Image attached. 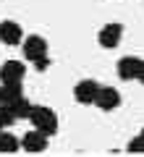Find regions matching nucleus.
<instances>
[{"mask_svg":"<svg viewBox=\"0 0 144 157\" xmlns=\"http://www.w3.org/2000/svg\"><path fill=\"white\" fill-rule=\"evenodd\" d=\"M0 42L8 45V47L24 42V29L18 26L16 21H0Z\"/></svg>","mask_w":144,"mask_h":157,"instance_id":"423d86ee","label":"nucleus"},{"mask_svg":"<svg viewBox=\"0 0 144 157\" xmlns=\"http://www.w3.org/2000/svg\"><path fill=\"white\" fill-rule=\"evenodd\" d=\"M121 37H123V26L121 24H107V26L100 29V45L102 47H118Z\"/></svg>","mask_w":144,"mask_h":157,"instance_id":"1a4fd4ad","label":"nucleus"},{"mask_svg":"<svg viewBox=\"0 0 144 157\" xmlns=\"http://www.w3.org/2000/svg\"><path fill=\"white\" fill-rule=\"evenodd\" d=\"M21 147L26 152H45L47 149V134H42V131H29V134H24V139H21Z\"/></svg>","mask_w":144,"mask_h":157,"instance_id":"6e6552de","label":"nucleus"},{"mask_svg":"<svg viewBox=\"0 0 144 157\" xmlns=\"http://www.w3.org/2000/svg\"><path fill=\"white\" fill-rule=\"evenodd\" d=\"M136 78L144 84V60H142V66H139V73H136Z\"/></svg>","mask_w":144,"mask_h":157,"instance_id":"2eb2a0df","label":"nucleus"},{"mask_svg":"<svg viewBox=\"0 0 144 157\" xmlns=\"http://www.w3.org/2000/svg\"><path fill=\"white\" fill-rule=\"evenodd\" d=\"M128 152H144V128L128 141Z\"/></svg>","mask_w":144,"mask_h":157,"instance_id":"ddd939ff","label":"nucleus"},{"mask_svg":"<svg viewBox=\"0 0 144 157\" xmlns=\"http://www.w3.org/2000/svg\"><path fill=\"white\" fill-rule=\"evenodd\" d=\"M139 66H142V58H134V55H126L118 60L115 71H118V78H123V81H134L139 73Z\"/></svg>","mask_w":144,"mask_h":157,"instance_id":"0eeeda50","label":"nucleus"},{"mask_svg":"<svg viewBox=\"0 0 144 157\" xmlns=\"http://www.w3.org/2000/svg\"><path fill=\"white\" fill-rule=\"evenodd\" d=\"M32 63H34V71H47V68H50V58L47 55L37 58V60H32Z\"/></svg>","mask_w":144,"mask_h":157,"instance_id":"4468645a","label":"nucleus"},{"mask_svg":"<svg viewBox=\"0 0 144 157\" xmlns=\"http://www.w3.org/2000/svg\"><path fill=\"white\" fill-rule=\"evenodd\" d=\"M29 121L34 123V128H37V131H42V134H47V136L58 134V118H55V110H50L47 105H32Z\"/></svg>","mask_w":144,"mask_h":157,"instance_id":"f257e3e1","label":"nucleus"},{"mask_svg":"<svg viewBox=\"0 0 144 157\" xmlns=\"http://www.w3.org/2000/svg\"><path fill=\"white\" fill-rule=\"evenodd\" d=\"M47 55V39L39 37V34H32V37L24 39V58L26 60H37V58Z\"/></svg>","mask_w":144,"mask_h":157,"instance_id":"7ed1b4c3","label":"nucleus"},{"mask_svg":"<svg viewBox=\"0 0 144 157\" xmlns=\"http://www.w3.org/2000/svg\"><path fill=\"white\" fill-rule=\"evenodd\" d=\"M0 102H3V86H0Z\"/></svg>","mask_w":144,"mask_h":157,"instance_id":"dca6fc26","label":"nucleus"},{"mask_svg":"<svg viewBox=\"0 0 144 157\" xmlns=\"http://www.w3.org/2000/svg\"><path fill=\"white\" fill-rule=\"evenodd\" d=\"M94 105L100 107V110H115L121 105V94H118L115 86H100L97 97H94Z\"/></svg>","mask_w":144,"mask_h":157,"instance_id":"39448f33","label":"nucleus"},{"mask_svg":"<svg viewBox=\"0 0 144 157\" xmlns=\"http://www.w3.org/2000/svg\"><path fill=\"white\" fill-rule=\"evenodd\" d=\"M97 89H100V84H97V81L84 78V81H79V84L73 86V97H76V102H81V105H94Z\"/></svg>","mask_w":144,"mask_h":157,"instance_id":"20e7f679","label":"nucleus"},{"mask_svg":"<svg viewBox=\"0 0 144 157\" xmlns=\"http://www.w3.org/2000/svg\"><path fill=\"white\" fill-rule=\"evenodd\" d=\"M8 107L13 110V115H16V121L18 118H29V113H32V102L26 100V97H16V100H11V102H6Z\"/></svg>","mask_w":144,"mask_h":157,"instance_id":"9d476101","label":"nucleus"},{"mask_svg":"<svg viewBox=\"0 0 144 157\" xmlns=\"http://www.w3.org/2000/svg\"><path fill=\"white\" fill-rule=\"evenodd\" d=\"M0 131H3V126H0Z\"/></svg>","mask_w":144,"mask_h":157,"instance_id":"f3484780","label":"nucleus"},{"mask_svg":"<svg viewBox=\"0 0 144 157\" xmlns=\"http://www.w3.org/2000/svg\"><path fill=\"white\" fill-rule=\"evenodd\" d=\"M18 147H21V141L13 134H3V131H0V152H3V155H13Z\"/></svg>","mask_w":144,"mask_h":157,"instance_id":"9b49d317","label":"nucleus"},{"mask_svg":"<svg viewBox=\"0 0 144 157\" xmlns=\"http://www.w3.org/2000/svg\"><path fill=\"white\" fill-rule=\"evenodd\" d=\"M24 73H26V66L21 60H6L0 66V84H18L24 81Z\"/></svg>","mask_w":144,"mask_h":157,"instance_id":"f03ea898","label":"nucleus"},{"mask_svg":"<svg viewBox=\"0 0 144 157\" xmlns=\"http://www.w3.org/2000/svg\"><path fill=\"white\" fill-rule=\"evenodd\" d=\"M16 123V115H13V110L6 105V102H0V126L3 128H8V126Z\"/></svg>","mask_w":144,"mask_h":157,"instance_id":"f8f14e48","label":"nucleus"}]
</instances>
